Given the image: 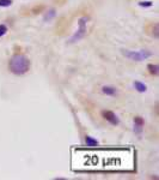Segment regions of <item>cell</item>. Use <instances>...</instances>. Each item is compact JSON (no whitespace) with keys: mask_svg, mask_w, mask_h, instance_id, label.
<instances>
[{"mask_svg":"<svg viewBox=\"0 0 159 180\" xmlns=\"http://www.w3.org/2000/svg\"><path fill=\"white\" fill-rule=\"evenodd\" d=\"M73 172L132 173L135 170V150L133 148H74L72 149Z\"/></svg>","mask_w":159,"mask_h":180,"instance_id":"6da1fadb","label":"cell"},{"mask_svg":"<svg viewBox=\"0 0 159 180\" xmlns=\"http://www.w3.org/2000/svg\"><path fill=\"white\" fill-rule=\"evenodd\" d=\"M10 70L12 73L14 75H24L29 71L30 68V60L28 59V56H25L24 54H16L11 58L10 60Z\"/></svg>","mask_w":159,"mask_h":180,"instance_id":"7a4b0ae2","label":"cell"},{"mask_svg":"<svg viewBox=\"0 0 159 180\" xmlns=\"http://www.w3.org/2000/svg\"><path fill=\"white\" fill-rule=\"evenodd\" d=\"M123 54L129 59H133L135 61H141L145 60L149 56H152V53L148 51H139V52H133V51H123Z\"/></svg>","mask_w":159,"mask_h":180,"instance_id":"3957f363","label":"cell"},{"mask_svg":"<svg viewBox=\"0 0 159 180\" xmlns=\"http://www.w3.org/2000/svg\"><path fill=\"white\" fill-rule=\"evenodd\" d=\"M86 21H87V18H85V17H83V18L79 19V22H78V25H79L78 31L73 35V37L71 39V42H76L79 39L84 37V35L86 34Z\"/></svg>","mask_w":159,"mask_h":180,"instance_id":"277c9868","label":"cell"},{"mask_svg":"<svg viewBox=\"0 0 159 180\" xmlns=\"http://www.w3.org/2000/svg\"><path fill=\"white\" fill-rule=\"evenodd\" d=\"M103 117H104V119L105 120H108L110 124L113 125H118V118L116 117V114L114 112H111V111H104V112L102 113Z\"/></svg>","mask_w":159,"mask_h":180,"instance_id":"5b68a950","label":"cell"},{"mask_svg":"<svg viewBox=\"0 0 159 180\" xmlns=\"http://www.w3.org/2000/svg\"><path fill=\"white\" fill-rule=\"evenodd\" d=\"M142 126H144V119L140 117H135L134 118V131L136 135H140L142 131Z\"/></svg>","mask_w":159,"mask_h":180,"instance_id":"8992f818","label":"cell"},{"mask_svg":"<svg viewBox=\"0 0 159 180\" xmlns=\"http://www.w3.org/2000/svg\"><path fill=\"white\" fill-rule=\"evenodd\" d=\"M134 87H135V89L139 91V92H145L146 91V85L144 84V83H141V82H135L134 83Z\"/></svg>","mask_w":159,"mask_h":180,"instance_id":"52a82bcc","label":"cell"},{"mask_svg":"<svg viewBox=\"0 0 159 180\" xmlns=\"http://www.w3.org/2000/svg\"><path fill=\"white\" fill-rule=\"evenodd\" d=\"M85 143H86V146H97L98 145V142H97L96 139H93V138L89 137V136L85 138Z\"/></svg>","mask_w":159,"mask_h":180,"instance_id":"ba28073f","label":"cell"},{"mask_svg":"<svg viewBox=\"0 0 159 180\" xmlns=\"http://www.w3.org/2000/svg\"><path fill=\"white\" fill-rule=\"evenodd\" d=\"M147 68L148 71H149V73H152V75H158V65H154V64H148L147 65Z\"/></svg>","mask_w":159,"mask_h":180,"instance_id":"9c48e42d","label":"cell"},{"mask_svg":"<svg viewBox=\"0 0 159 180\" xmlns=\"http://www.w3.org/2000/svg\"><path fill=\"white\" fill-rule=\"evenodd\" d=\"M103 92L104 94H107V95H110V96H113L116 94V90L111 88V87H103Z\"/></svg>","mask_w":159,"mask_h":180,"instance_id":"30bf717a","label":"cell"},{"mask_svg":"<svg viewBox=\"0 0 159 180\" xmlns=\"http://www.w3.org/2000/svg\"><path fill=\"white\" fill-rule=\"evenodd\" d=\"M11 0H0V6L1 7H9V6H11Z\"/></svg>","mask_w":159,"mask_h":180,"instance_id":"8fae6325","label":"cell"},{"mask_svg":"<svg viewBox=\"0 0 159 180\" xmlns=\"http://www.w3.org/2000/svg\"><path fill=\"white\" fill-rule=\"evenodd\" d=\"M139 5L142 6V7H149V6L153 5V2H152V1H140Z\"/></svg>","mask_w":159,"mask_h":180,"instance_id":"7c38bea8","label":"cell"},{"mask_svg":"<svg viewBox=\"0 0 159 180\" xmlns=\"http://www.w3.org/2000/svg\"><path fill=\"white\" fill-rule=\"evenodd\" d=\"M6 31H7V28H6V25L1 24V25H0V37H1L2 35L6 34Z\"/></svg>","mask_w":159,"mask_h":180,"instance_id":"4fadbf2b","label":"cell"}]
</instances>
